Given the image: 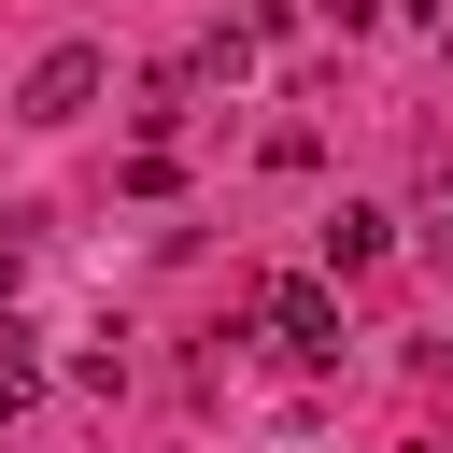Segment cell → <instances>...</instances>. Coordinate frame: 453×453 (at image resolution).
<instances>
[{
    "mask_svg": "<svg viewBox=\"0 0 453 453\" xmlns=\"http://www.w3.org/2000/svg\"><path fill=\"white\" fill-rule=\"evenodd\" d=\"M99 85H113V57H99V42H57V57H28V85H14V113H28V127H71V113H85Z\"/></svg>",
    "mask_w": 453,
    "mask_h": 453,
    "instance_id": "1",
    "label": "cell"
},
{
    "mask_svg": "<svg viewBox=\"0 0 453 453\" xmlns=\"http://www.w3.org/2000/svg\"><path fill=\"white\" fill-rule=\"evenodd\" d=\"M255 326H269L283 354H311V368L340 354V297H326V283H269V297H255Z\"/></svg>",
    "mask_w": 453,
    "mask_h": 453,
    "instance_id": "2",
    "label": "cell"
},
{
    "mask_svg": "<svg viewBox=\"0 0 453 453\" xmlns=\"http://www.w3.org/2000/svg\"><path fill=\"white\" fill-rule=\"evenodd\" d=\"M368 255H382V212L340 198V212H326V269H368Z\"/></svg>",
    "mask_w": 453,
    "mask_h": 453,
    "instance_id": "3",
    "label": "cell"
},
{
    "mask_svg": "<svg viewBox=\"0 0 453 453\" xmlns=\"http://www.w3.org/2000/svg\"><path fill=\"white\" fill-rule=\"evenodd\" d=\"M28 396H42V354H14V340H0V425H14Z\"/></svg>",
    "mask_w": 453,
    "mask_h": 453,
    "instance_id": "4",
    "label": "cell"
},
{
    "mask_svg": "<svg viewBox=\"0 0 453 453\" xmlns=\"http://www.w3.org/2000/svg\"><path fill=\"white\" fill-rule=\"evenodd\" d=\"M14 283H28V255H14V241H0V311H14Z\"/></svg>",
    "mask_w": 453,
    "mask_h": 453,
    "instance_id": "5",
    "label": "cell"
},
{
    "mask_svg": "<svg viewBox=\"0 0 453 453\" xmlns=\"http://www.w3.org/2000/svg\"><path fill=\"white\" fill-rule=\"evenodd\" d=\"M411 14H439V28H453V0H411Z\"/></svg>",
    "mask_w": 453,
    "mask_h": 453,
    "instance_id": "6",
    "label": "cell"
},
{
    "mask_svg": "<svg viewBox=\"0 0 453 453\" xmlns=\"http://www.w3.org/2000/svg\"><path fill=\"white\" fill-rule=\"evenodd\" d=\"M439 57H453V28H439Z\"/></svg>",
    "mask_w": 453,
    "mask_h": 453,
    "instance_id": "7",
    "label": "cell"
}]
</instances>
